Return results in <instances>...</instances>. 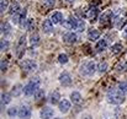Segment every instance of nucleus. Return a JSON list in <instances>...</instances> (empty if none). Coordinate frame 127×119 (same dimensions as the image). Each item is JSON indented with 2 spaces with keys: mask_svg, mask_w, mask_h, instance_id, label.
<instances>
[{
  "mask_svg": "<svg viewBox=\"0 0 127 119\" xmlns=\"http://www.w3.org/2000/svg\"><path fill=\"white\" fill-rule=\"evenodd\" d=\"M107 102L111 104H121L125 102V95L121 93L117 88H110L106 95Z\"/></svg>",
  "mask_w": 127,
  "mask_h": 119,
  "instance_id": "f257e3e1",
  "label": "nucleus"
},
{
  "mask_svg": "<svg viewBox=\"0 0 127 119\" xmlns=\"http://www.w3.org/2000/svg\"><path fill=\"white\" fill-rule=\"evenodd\" d=\"M40 78H33L29 83H26L24 86V93L26 96H33L36 93V91L40 88Z\"/></svg>",
  "mask_w": 127,
  "mask_h": 119,
  "instance_id": "f03ea898",
  "label": "nucleus"
},
{
  "mask_svg": "<svg viewBox=\"0 0 127 119\" xmlns=\"http://www.w3.org/2000/svg\"><path fill=\"white\" fill-rule=\"evenodd\" d=\"M95 69H96V65L94 61H85L80 65L79 73L84 76H93L95 73Z\"/></svg>",
  "mask_w": 127,
  "mask_h": 119,
  "instance_id": "7ed1b4c3",
  "label": "nucleus"
},
{
  "mask_svg": "<svg viewBox=\"0 0 127 119\" xmlns=\"http://www.w3.org/2000/svg\"><path fill=\"white\" fill-rule=\"evenodd\" d=\"M21 68L26 73H33L37 69V63L33 61L32 59H26V60L21 61Z\"/></svg>",
  "mask_w": 127,
  "mask_h": 119,
  "instance_id": "20e7f679",
  "label": "nucleus"
},
{
  "mask_svg": "<svg viewBox=\"0 0 127 119\" xmlns=\"http://www.w3.org/2000/svg\"><path fill=\"white\" fill-rule=\"evenodd\" d=\"M79 25V20L75 17H69L68 20H65V22L63 23V26L68 30H77Z\"/></svg>",
  "mask_w": 127,
  "mask_h": 119,
  "instance_id": "39448f33",
  "label": "nucleus"
},
{
  "mask_svg": "<svg viewBox=\"0 0 127 119\" xmlns=\"http://www.w3.org/2000/svg\"><path fill=\"white\" fill-rule=\"evenodd\" d=\"M77 40H78V36H77V33L73 32V31H69V32H67V33L63 35V40H64L65 43H68V44L75 43Z\"/></svg>",
  "mask_w": 127,
  "mask_h": 119,
  "instance_id": "423d86ee",
  "label": "nucleus"
},
{
  "mask_svg": "<svg viewBox=\"0 0 127 119\" xmlns=\"http://www.w3.org/2000/svg\"><path fill=\"white\" fill-rule=\"evenodd\" d=\"M19 118L20 119H30L31 118V109L27 106H22L19 109Z\"/></svg>",
  "mask_w": 127,
  "mask_h": 119,
  "instance_id": "0eeeda50",
  "label": "nucleus"
},
{
  "mask_svg": "<svg viewBox=\"0 0 127 119\" xmlns=\"http://www.w3.org/2000/svg\"><path fill=\"white\" fill-rule=\"evenodd\" d=\"M59 82H61V85H63V86H69V85L72 83V76H70V74L67 73V71L62 73V74L59 75Z\"/></svg>",
  "mask_w": 127,
  "mask_h": 119,
  "instance_id": "6e6552de",
  "label": "nucleus"
},
{
  "mask_svg": "<svg viewBox=\"0 0 127 119\" xmlns=\"http://www.w3.org/2000/svg\"><path fill=\"white\" fill-rule=\"evenodd\" d=\"M48 102H49L51 104H57V103H59V102H61V95H59V92H58V91L51 92L49 96H48Z\"/></svg>",
  "mask_w": 127,
  "mask_h": 119,
  "instance_id": "1a4fd4ad",
  "label": "nucleus"
},
{
  "mask_svg": "<svg viewBox=\"0 0 127 119\" xmlns=\"http://www.w3.org/2000/svg\"><path fill=\"white\" fill-rule=\"evenodd\" d=\"M42 30L44 33H47V35H51L52 32H53V22L51 21V19L49 20H44L42 23Z\"/></svg>",
  "mask_w": 127,
  "mask_h": 119,
  "instance_id": "9d476101",
  "label": "nucleus"
},
{
  "mask_svg": "<svg viewBox=\"0 0 127 119\" xmlns=\"http://www.w3.org/2000/svg\"><path fill=\"white\" fill-rule=\"evenodd\" d=\"M25 48H26V37L22 36V37H20L19 43H17V48H16V52H17L19 57H21L22 52H25Z\"/></svg>",
  "mask_w": 127,
  "mask_h": 119,
  "instance_id": "9b49d317",
  "label": "nucleus"
},
{
  "mask_svg": "<svg viewBox=\"0 0 127 119\" xmlns=\"http://www.w3.org/2000/svg\"><path fill=\"white\" fill-rule=\"evenodd\" d=\"M97 16H99V9H97L96 6L90 7L89 11H88V19L93 22V21H95V20L97 19Z\"/></svg>",
  "mask_w": 127,
  "mask_h": 119,
  "instance_id": "f8f14e48",
  "label": "nucleus"
},
{
  "mask_svg": "<svg viewBox=\"0 0 127 119\" xmlns=\"http://www.w3.org/2000/svg\"><path fill=\"white\" fill-rule=\"evenodd\" d=\"M51 21L53 22V25H59V23H62V21H63V15H62V12H59V11L53 12V14L51 15Z\"/></svg>",
  "mask_w": 127,
  "mask_h": 119,
  "instance_id": "ddd939ff",
  "label": "nucleus"
},
{
  "mask_svg": "<svg viewBox=\"0 0 127 119\" xmlns=\"http://www.w3.org/2000/svg\"><path fill=\"white\" fill-rule=\"evenodd\" d=\"M58 104H59V106H58V107H59V111H61L63 114H65V113L69 112V109H70V102H69V101L63 99V101H61Z\"/></svg>",
  "mask_w": 127,
  "mask_h": 119,
  "instance_id": "4468645a",
  "label": "nucleus"
},
{
  "mask_svg": "<svg viewBox=\"0 0 127 119\" xmlns=\"http://www.w3.org/2000/svg\"><path fill=\"white\" fill-rule=\"evenodd\" d=\"M53 114H54V112L49 107H43V109L41 111V118L42 119H51L53 117Z\"/></svg>",
  "mask_w": 127,
  "mask_h": 119,
  "instance_id": "2eb2a0df",
  "label": "nucleus"
},
{
  "mask_svg": "<svg viewBox=\"0 0 127 119\" xmlns=\"http://www.w3.org/2000/svg\"><path fill=\"white\" fill-rule=\"evenodd\" d=\"M95 49H96V52H97V53H102L104 50H106V49H107V40H105V38L100 40L97 43H96Z\"/></svg>",
  "mask_w": 127,
  "mask_h": 119,
  "instance_id": "dca6fc26",
  "label": "nucleus"
},
{
  "mask_svg": "<svg viewBox=\"0 0 127 119\" xmlns=\"http://www.w3.org/2000/svg\"><path fill=\"white\" fill-rule=\"evenodd\" d=\"M99 37H100V32H99L97 30H95V28H90V30L88 31V40H89L94 42V40H99Z\"/></svg>",
  "mask_w": 127,
  "mask_h": 119,
  "instance_id": "f3484780",
  "label": "nucleus"
},
{
  "mask_svg": "<svg viewBox=\"0 0 127 119\" xmlns=\"http://www.w3.org/2000/svg\"><path fill=\"white\" fill-rule=\"evenodd\" d=\"M111 17H112V11H105L101 16H100V23L101 25H105L109 20H111Z\"/></svg>",
  "mask_w": 127,
  "mask_h": 119,
  "instance_id": "a211bd4d",
  "label": "nucleus"
},
{
  "mask_svg": "<svg viewBox=\"0 0 127 119\" xmlns=\"http://www.w3.org/2000/svg\"><path fill=\"white\" fill-rule=\"evenodd\" d=\"M22 92H24V87H22L21 85H15V86L12 87V90H11V96L19 97Z\"/></svg>",
  "mask_w": 127,
  "mask_h": 119,
  "instance_id": "6ab92c4d",
  "label": "nucleus"
},
{
  "mask_svg": "<svg viewBox=\"0 0 127 119\" xmlns=\"http://www.w3.org/2000/svg\"><path fill=\"white\" fill-rule=\"evenodd\" d=\"M115 69H116L117 73H125V71L127 70V61L126 60H121V61H119L117 65L115 66Z\"/></svg>",
  "mask_w": 127,
  "mask_h": 119,
  "instance_id": "aec40b11",
  "label": "nucleus"
},
{
  "mask_svg": "<svg viewBox=\"0 0 127 119\" xmlns=\"http://www.w3.org/2000/svg\"><path fill=\"white\" fill-rule=\"evenodd\" d=\"M70 101H72L74 104L80 103V101H82V95H80L79 92H77V91L72 92V93H70Z\"/></svg>",
  "mask_w": 127,
  "mask_h": 119,
  "instance_id": "412c9836",
  "label": "nucleus"
},
{
  "mask_svg": "<svg viewBox=\"0 0 127 119\" xmlns=\"http://www.w3.org/2000/svg\"><path fill=\"white\" fill-rule=\"evenodd\" d=\"M1 33H2L4 36H9V35L11 33V25L7 23V22H4V23L1 25Z\"/></svg>",
  "mask_w": 127,
  "mask_h": 119,
  "instance_id": "4be33fe9",
  "label": "nucleus"
},
{
  "mask_svg": "<svg viewBox=\"0 0 127 119\" xmlns=\"http://www.w3.org/2000/svg\"><path fill=\"white\" fill-rule=\"evenodd\" d=\"M22 9L20 7V5L17 4V2H14L11 6H10V10H9V14L10 15H15V14H17V12H20Z\"/></svg>",
  "mask_w": 127,
  "mask_h": 119,
  "instance_id": "5701e85b",
  "label": "nucleus"
},
{
  "mask_svg": "<svg viewBox=\"0 0 127 119\" xmlns=\"http://www.w3.org/2000/svg\"><path fill=\"white\" fill-rule=\"evenodd\" d=\"M121 50H122V44H121V43H115V44L111 47V53H112L114 55L120 54Z\"/></svg>",
  "mask_w": 127,
  "mask_h": 119,
  "instance_id": "b1692460",
  "label": "nucleus"
},
{
  "mask_svg": "<svg viewBox=\"0 0 127 119\" xmlns=\"http://www.w3.org/2000/svg\"><path fill=\"white\" fill-rule=\"evenodd\" d=\"M11 102V95L9 93H2L1 95V106L4 107L5 104H9Z\"/></svg>",
  "mask_w": 127,
  "mask_h": 119,
  "instance_id": "393cba45",
  "label": "nucleus"
},
{
  "mask_svg": "<svg viewBox=\"0 0 127 119\" xmlns=\"http://www.w3.org/2000/svg\"><path fill=\"white\" fill-rule=\"evenodd\" d=\"M40 42H41V40H40V36H38V35L35 33V35L31 36V38H30V44H31L32 47H37V45L40 44Z\"/></svg>",
  "mask_w": 127,
  "mask_h": 119,
  "instance_id": "a878e982",
  "label": "nucleus"
},
{
  "mask_svg": "<svg viewBox=\"0 0 127 119\" xmlns=\"http://www.w3.org/2000/svg\"><path fill=\"white\" fill-rule=\"evenodd\" d=\"M7 116L10 117V118H15L16 116H19V109H17V107H10L9 109H7Z\"/></svg>",
  "mask_w": 127,
  "mask_h": 119,
  "instance_id": "bb28decb",
  "label": "nucleus"
},
{
  "mask_svg": "<svg viewBox=\"0 0 127 119\" xmlns=\"http://www.w3.org/2000/svg\"><path fill=\"white\" fill-rule=\"evenodd\" d=\"M117 90H119L121 93H124V95L126 96L127 95V82H125V81L119 82V85H117Z\"/></svg>",
  "mask_w": 127,
  "mask_h": 119,
  "instance_id": "cd10ccee",
  "label": "nucleus"
},
{
  "mask_svg": "<svg viewBox=\"0 0 127 119\" xmlns=\"http://www.w3.org/2000/svg\"><path fill=\"white\" fill-rule=\"evenodd\" d=\"M33 27H35V22H33V19H29V20H26V23H25V28H26V30H29V31H31V30H33Z\"/></svg>",
  "mask_w": 127,
  "mask_h": 119,
  "instance_id": "c85d7f7f",
  "label": "nucleus"
},
{
  "mask_svg": "<svg viewBox=\"0 0 127 119\" xmlns=\"http://www.w3.org/2000/svg\"><path fill=\"white\" fill-rule=\"evenodd\" d=\"M9 47H10V43H9L7 40H1V42H0V49H1V52L7 50V49H9Z\"/></svg>",
  "mask_w": 127,
  "mask_h": 119,
  "instance_id": "c756f323",
  "label": "nucleus"
},
{
  "mask_svg": "<svg viewBox=\"0 0 127 119\" xmlns=\"http://www.w3.org/2000/svg\"><path fill=\"white\" fill-rule=\"evenodd\" d=\"M58 61H59V64H67V63L69 61V58H68L67 54H59Z\"/></svg>",
  "mask_w": 127,
  "mask_h": 119,
  "instance_id": "7c9ffc66",
  "label": "nucleus"
},
{
  "mask_svg": "<svg viewBox=\"0 0 127 119\" xmlns=\"http://www.w3.org/2000/svg\"><path fill=\"white\" fill-rule=\"evenodd\" d=\"M106 70H107V64H106V63H100L99 66H97V71H99V74H105Z\"/></svg>",
  "mask_w": 127,
  "mask_h": 119,
  "instance_id": "2f4dec72",
  "label": "nucleus"
},
{
  "mask_svg": "<svg viewBox=\"0 0 127 119\" xmlns=\"http://www.w3.org/2000/svg\"><path fill=\"white\" fill-rule=\"evenodd\" d=\"M33 96H35L36 101H40V99H42L43 97H44V91H43L42 88H38V90L36 91V93H35Z\"/></svg>",
  "mask_w": 127,
  "mask_h": 119,
  "instance_id": "473e14b6",
  "label": "nucleus"
},
{
  "mask_svg": "<svg viewBox=\"0 0 127 119\" xmlns=\"http://www.w3.org/2000/svg\"><path fill=\"white\" fill-rule=\"evenodd\" d=\"M7 5H9V1H7V0H1V1H0V10H1V14H2L5 10H7Z\"/></svg>",
  "mask_w": 127,
  "mask_h": 119,
  "instance_id": "72a5a7b5",
  "label": "nucleus"
},
{
  "mask_svg": "<svg viewBox=\"0 0 127 119\" xmlns=\"http://www.w3.org/2000/svg\"><path fill=\"white\" fill-rule=\"evenodd\" d=\"M85 28V22L83 20H79V25H78V28H77V31H79V32H83Z\"/></svg>",
  "mask_w": 127,
  "mask_h": 119,
  "instance_id": "f704fd0d",
  "label": "nucleus"
},
{
  "mask_svg": "<svg viewBox=\"0 0 127 119\" xmlns=\"http://www.w3.org/2000/svg\"><path fill=\"white\" fill-rule=\"evenodd\" d=\"M9 66V63L6 60H1V71H6Z\"/></svg>",
  "mask_w": 127,
  "mask_h": 119,
  "instance_id": "c9c22d12",
  "label": "nucleus"
},
{
  "mask_svg": "<svg viewBox=\"0 0 127 119\" xmlns=\"http://www.w3.org/2000/svg\"><path fill=\"white\" fill-rule=\"evenodd\" d=\"M54 4H56V0H44V5L48 7H52Z\"/></svg>",
  "mask_w": 127,
  "mask_h": 119,
  "instance_id": "e433bc0d",
  "label": "nucleus"
},
{
  "mask_svg": "<svg viewBox=\"0 0 127 119\" xmlns=\"http://www.w3.org/2000/svg\"><path fill=\"white\" fill-rule=\"evenodd\" d=\"M122 37H125V38H127V27L124 30V32H122Z\"/></svg>",
  "mask_w": 127,
  "mask_h": 119,
  "instance_id": "4c0bfd02",
  "label": "nucleus"
},
{
  "mask_svg": "<svg viewBox=\"0 0 127 119\" xmlns=\"http://www.w3.org/2000/svg\"><path fill=\"white\" fill-rule=\"evenodd\" d=\"M82 119H93V118H91V117H90L89 114H85V116H84V117H83Z\"/></svg>",
  "mask_w": 127,
  "mask_h": 119,
  "instance_id": "58836bf2",
  "label": "nucleus"
},
{
  "mask_svg": "<svg viewBox=\"0 0 127 119\" xmlns=\"http://www.w3.org/2000/svg\"><path fill=\"white\" fill-rule=\"evenodd\" d=\"M67 1H68V2H74L75 0H67Z\"/></svg>",
  "mask_w": 127,
  "mask_h": 119,
  "instance_id": "ea45409f",
  "label": "nucleus"
},
{
  "mask_svg": "<svg viewBox=\"0 0 127 119\" xmlns=\"http://www.w3.org/2000/svg\"><path fill=\"white\" fill-rule=\"evenodd\" d=\"M54 119H61V118H54Z\"/></svg>",
  "mask_w": 127,
  "mask_h": 119,
  "instance_id": "a19ab883",
  "label": "nucleus"
}]
</instances>
